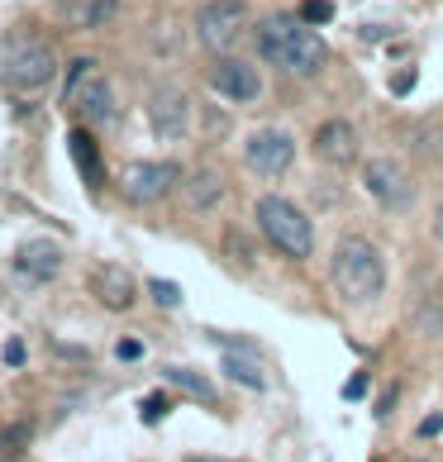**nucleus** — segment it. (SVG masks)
I'll use <instances>...</instances> for the list:
<instances>
[{
	"mask_svg": "<svg viewBox=\"0 0 443 462\" xmlns=\"http://www.w3.org/2000/svg\"><path fill=\"white\" fill-rule=\"evenodd\" d=\"M219 367H225V376L229 382H238V386H248V391H267V372H263V363L253 353H225L219 357Z\"/></svg>",
	"mask_w": 443,
	"mask_h": 462,
	"instance_id": "17",
	"label": "nucleus"
},
{
	"mask_svg": "<svg viewBox=\"0 0 443 462\" xmlns=\"http://www.w3.org/2000/svg\"><path fill=\"white\" fill-rule=\"evenodd\" d=\"M411 87H415V72H401V77H396V96H405Z\"/></svg>",
	"mask_w": 443,
	"mask_h": 462,
	"instance_id": "29",
	"label": "nucleus"
},
{
	"mask_svg": "<svg viewBox=\"0 0 443 462\" xmlns=\"http://www.w3.org/2000/svg\"><path fill=\"white\" fill-rule=\"evenodd\" d=\"M181 196L191 210H215V205L225 200V177H219L215 167H196V172L181 181Z\"/></svg>",
	"mask_w": 443,
	"mask_h": 462,
	"instance_id": "16",
	"label": "nucleus"
},
{
	"mask_svg": "<svg viewBox=\"0 0 443 462\" xmlns=\"http://www.w3.org/2000/svg\"><path fill=\"white\" fill-rule=\"evenodd\" d=\"M5 367H24V338H5Z\"/></svg>",
	"mask_w": 443,
	"mask_h": 462,
	"instance_id": "26",
	"label": "nucleus"
},
{
	"mask_svg": "<svg viewBox=\"0 0 443 462\" xmlns=\"http://www.w3.org/2000/svg\"><path fill=\"white\" fill-rule=\"evenodd\" d=\"M210 87L229 100V106H253V100L263 96V77H258V67L244 62V58H219L210 67Z\"/></svg>",
	"mask_w": 443,
	"mask_h": 462,
	"instance_id": "10",
	"label": "nucleus"
},
{
	"mask_svg": "<svg viewBox=\"0 0 443 462\" xmlns=\"http://www.w3.org/2000/svg\"><path fill=\"white\" fill-rule=\"evenodd\" d=\"M244 162H248L253 177H281V172H291V162H296L291 129H281V125L253 129L248 143H244Z\"/></svg>",
	"mask_w": 443,
	"mask_h": 462,
	"instance_id": "7",
	"label": "nucleus"
},
{
	"mask_svg": "<svg viewBox=\"0 0 443 462\" xmlns=\"http://www.w3.org/2000/svg\"><path fill=\"white\" fill-rule=\"evenodd\" d=\"M434 229H438V244H443V205H438V215H434Z\"/></svg>",
	"mask_w": 443,
	"mask_h": 462,
	"instance_id": "30",
	"label": "nucleus"
},
{
	"mask_svg": "<svg viewBox=\"0 0 443 462\" xmlns=\"http://www.w3.org/2000/svg\"><path fill=\"white\" fill-rule=\"evenodd\" d=\"M115 357H119V363H139V357H143V344H139V338H119V344H115Z\"/></svg>",
	"mask_w": 443,
	"mask_h": 462,
	"instance_id": "23",
	"label": "nucleus"
},
{
	"mask_svg": "<svg viewBox=\"0 0 443 462\" xmlns=\"http://www.w3.org/2000/svg\"><path fill=\"white\" fill-rule=\"evenodd\" d=\"M162 382L191 391V396H200V401H215V386H210L200 372H191V367H162Z\"/></svg>",
	"mask_w": 443,
	"mask_h": 462,
	"instance_id": "19",
	"label": "nucleus"
},
{
	"mask_svg": "<svg viewBox=\"0 0 443 462\" xmlns=\"http://www.w3.org/2000/svg\"><path fill=\"white\" fill-rule=\"evenodd\" d=\"M53 77H58L53 43L39 39V33H29V29L5 33V43H0V87L14 91V96H33Z\"/></svg>",
	"mask_w": 443,
	"mask_h": 462,
	"instance_id": "2",
	"label": "nucleus"
},
{
	"mask_svg": "<svg viewBox=\"0 0 443 462\" xmlns=\"http://www.w3.org/2000/svg\"><path fill=\"white\" fill-rule=\"evenodd\" d=\"M258 229H263V238L272 248L286 253V258H296V263H305L315 253L310 215H305L296 200H286V196H263L258 200Z\"/></svg>",
	"mask_w": 443,
	"mask_h": 462,
	"instance_id": "4",
	"label": "nucleus"
},
{
	"mask_svg": "<svg viewBox=\"0 0 443 462\" xmlns=\"http://www.w3.org/2000/svg\"><path fill=\"white\" fill-rule=\"evenodd\" d=\"M244 29H248V5L244 0H206L200 14H196V39L219 58H225L229 48H238Z\"/></svg>",
	"mask_w": 443,
	"mask_h": 462,
	"instance_id": "6",
	"label": "nucleus"
},
{
	"mask_svg": "<svg viewBox=\"0 0 443 462\" xmlns=\"http://www.w3.org/2000/svg\"><path fill=\"white\" fill-rule=\"evenodd\" d=\"M148 125L158 139H181L186 129H191V100H186V91L177 87H158L148 96Z\"/></svg>",
	"mask_w": 443,
	"mask_h": 462,
	"instance_id": "11",
	"label": "nucleus"
},
{
	"mask_svg": "<svg viewBox=\"0 0 443 462\" xmlns=\"http://www.w3.org/2000/svg\"><path fill=\"white\" fill-rule=\"evenodd\" d=\"M367 396V372H353L344 382V401H363Z\"/></svg>",
	"mask_w": 443,
	"mask_h": 462,
	"instance_id": "25",
	"label": "nucleus"
},
{
	"mask_svg": "<svg viewBox=\"0 0 443 462\" xmlns=\"http://www.w3.org/2000/svg\"><path fill=\"white\" fill-rule=\"evenodd\" d=\"M58 267H62V248L53 238H29V244H20V253H14V272H20L29 286H48L58 277Z\"/></svg>",
	"mask_w": 443,
	"mask_h": 462,
	"instance_id": "12",
	"label": "nucleus"
},
{
	"mask_svg": "<svg viewBox=\"0 0 443 462\" xmlns=\"http://www.w3.org/2000/svg\"><path fill=\"white\" fill-rule=\"evenodd\" d=\"M329 282H334V291H338V296H344L348 305L377 300V296H382V286H386L382 253L372 248L363 234L338 238V248H334V258H329Z\"/></svg>",
	"mask_w": 443,
	"mask_h": 462,
	"instance_id": "3",
	"label": "nucleus"
},
{
	"mask_svg": "<svg viewBox=\"0 0 443 462\" xmlns=\"http://www.w3.org/2000/svg\"><path fill=\"white\" fill-rule=\"evenodd\" d=\"M139 415H143L148 424H152V420H162V415H167V396H152V401H143Z\"/></svg>",
	"mask_w": 443,
	"mask_h": 462,
	"instance_id": "27",
	"label": "nucleus"
},
{
	"mask_svg": "<svg viewBox=\"0 0 443 462\" xmlns=\"http://www.w3.org/2000/svg\"><path fill=\"white\" fill-rule=\"evenodd\" d=\"M415 434H420V439H438V434H443V415H424Z\"/></svg>",
	"mask_w": 443,
	"mask_h": 462,
	"instance_id": "28",
	"label": "nucleus"
},
{
	"mask_svg": "<svg viewBox=\"0 0 443 462\" xmlns=\"http://www.w3.org/2000/svg\"><path fill=\"white\" fill-rule=\"evenodd\" d=\"M24 443H29V430H24V424H10V430H0V462H14Z\"/></svg>",
	"mask_w": 443,
	"mask_h": 462,
	"instance_id": "20",
	"label": "nucleus"
},
{
	"mask_svg": "<svg viewBox=\"0 0 443 462\" xmlns=\"http://www.w3.org/2000/svg\"><path fill=\"white\" fill-rule=\"evenodd\" d=\"M253 39H258L263 62H272L286 77H315L329 62V48L315 33V24L296 20V14H267L253 29Z\"/></svg>",
	"mask_w": 443,
	"mask_h": 462,
	"instance_id": "1",
	"label": "nucleus"
},
{
	"mask_svg": "<svg viewBox=\"0 0 443 462\" xmlns=\"http://www.w3.org/2000/svg\"><path fill=\"white\" fill-rule=\"evenodd\" d=\"M420 334H443V310L434 305V310H420V324H415Z\"/></svg>",
	"mask_w": 443,
	"mask_h": 462,
	"instance_id": "24",
	"label": "nucleus"
},
{
	"mask_svg": "<svg viewBox=\"0 0 443 462\" xmlns=\"http://www.w3.org/2000/svg\"><path fill=\"white\" fill-rule=\"evenodd\" d=\"M411 462H415V457H411Z\"/></svg>",
	"mask_w": 443,
	"mask_h": 462,
	"instance_id": "31",
	"label": "nucleus"
},
{
	"mask_svg": "<svg viewBox=\"0 0 443 462\" xmlns=\"http://www.w3.org/2000/svg\"><path fill=\"white\" fill-rule=\"evenodd\" d=\"M315 152H319L329 167H353V162H357V129L348 125V119H329V125H319Z\"/></svg>",
	"mask_w": 443,
	"mask_h": 462,
	"instance_id": "13",
	"label": "nucleus"
},
{
	"mask_svg": "<svg viewBox=\"0 0 443 462\" xmlns=\"http://www.w3.org/2000/svg\"><path fill=\"white\" fill-rule=\"evenodd\" d=\"M62 106L72 110L81 125H91V129L115 125V115H119L115 87H110L106 77H100L96 58H77V62H72V72H67V87H62Z\"/></svg>",
	"mask_w": 443,
	"mask_h": 462,
	"instance_id": "5",
	"label": "nucleus"
},
{
	"mask_svg": "<svg viewBox=\"0 0 443 462\" xmlns=\"http://www.w3.org/2000/svg\"><path fill=\"white\" fill-rule=\"evenodd\" d=\"M67 148H72V158H77V172L87 186H100V148L87 129H72L67 134Z\"/></svg>",
	"mask_w": 443,
	"mask_h": 462,
	"instance_id": "18",
	"label": "nucleus"
},
{
	"mask_svg": "<svg viewBox=\"0 0 443 462\" xmlns=\"http://www.w3.org/2000/svg\"><path fill=\"white\" fill-rule=\"evenodd\" d=\"M300 20H305V24H329V20H334V5H329V0H305V5H300Z\"/></svg>",
	"mask_w": 443,
	"mask_h": 462,
	"instance_id": "22",
	"label": "nucleus"
},
{
	"mask_svg": "<svg viewBox=\"0 0 443 462\" xmlns=\"http://www.w3.org/2000/svg\"><path fill=\"white\" fill-rule=\"evenodd\" d=\"M363 186H367V196L382 205V210H396L405 215L415 205V177L405 172L401 162H391V158H372L363 167Z\"/></svg>",
	"mask_w": 443,
	"mask_h": 462,
	"instance_id": "8",
	"label": "nucleus"
},
{
	"mask_svg": "<svg viewBox=\"0 0 443 462\" xmlns=\"http://www.w3.org/2000/svg\"><path fill=\"white\" fill-rule=\"evenodd\" d=\"M177 181H181L177 162H129L125 177H119V191H125L129 205H152L172 191Z\"/></svg>",
	"mask_w": 443,
	"mask_h": 462,
	"instance_id": "9",
	"label": "nucleus"
},
{
	"mask_svg": "<svg viewBox=\"0 0 443 462\" xmlns=\"http://www.w3.org/2000/svg\"><path fill=\"white\" fill-rule=\"evenodd\" d=\"M91 291H96V300L106 305V310H129L134 305V282H129L125 267H96Z\"/></svg>",
	"mask_w": 443,
	"mask_h": 462,
	"instance_id": "14",
	"label": "nucleus"
},
{
	"mask_svg": "<svg viewBox=\"0 0 443 462\" xmlns=\"http://www.w3.org/2000/svg\"><path fill=\"white\" fill-rule=\"evenodd\" d=\"M119 0H58V14L72 29H106L115 20Z\"/></svg>",
	"mask_w": 443,
	"mask_h": 462,
	"instance_id": "15",
	"label": "nucleus"
},
{
	"mask_svg": "<svg viewBox=\"0 0 443 462\" xmlns=\"http://www.w3.org/2000/svg\"><path fill=\"white\" fill-rule=\"evenodd\" d=\"M148 291H152V300H158V305H167V310H177V305H181V291L172 282H162V277H152Z\"/></svg>",
	"mask_w": 443,
	"mask_h": 462,
	"instance_id": "21",
	"label": "nucleus"
}]
</instances>
